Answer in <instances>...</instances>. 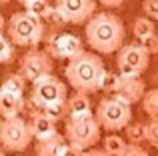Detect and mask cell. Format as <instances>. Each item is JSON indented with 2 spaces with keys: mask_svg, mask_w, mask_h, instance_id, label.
<instances>
[{
  "mask_svg": "<svg viewBox=\"0 0 158 156\" xmlns=\"http://www.w3.org/2000/svg\"><path fill=\"white\" fill-rule=\"evenodd\" d=\"M86 42L96 54H112L124 46L126 28L112 12H96L86 22Z\"/></svg>",
  "mask_w": 158,
  "mask_h": 156,
  "instance_id": "1",
  "label": "cell"
},
{
  "mask_svg": "<svg viewBox=\"0 0 158 156\" xmlns=\"http://www.w3.org/2000/svg\"><path fill=\"white\" fill-rule=\"evenodd\" d=\"M106 74V66L102 62L100 54L96 52H82L74 60H70L64 68V76L68 84L76 92L92 94L100 90L102 78Z\"/></svg>",
  "mask_w": 158,
  "mask_h": 156,
  "instance_id": "2",
  "label": "cell"
},
{
  "mask_svg": "<svg viewBox=\"0 0 158 156\" xmlns=\"http://www.w3.org/2000/svg\"><path fill=\"white\" fill-rule=\"evenodd\" d=\"M6 36L12 40L14 46L36 48L44 40V36H46V22L28 14L26 10L14 12L8 18Z\"/></svg>",
  "mask_w": 158,
  "mask_h": 156,
  "instance_id": "3",
  "label": "cell"
},
{
  "mask_svg": "<svg viewBox=\"0 0 158 156\" xmlns=\"http://www.w3.org/2000/svg\"><path fill=\"white\" fill-rule=\"evenodd\" d=\"M66 142L80 150H92V146L100 140V124L96 116L86 118H68L64 126Z\"/></svg>",
  "mask_w": 158,
  "mask_h": 156,
  "instance_id": "4",
  "label": "cell"
},
{
  "mask_svg": "<svg viewBox=\"0 0 158 156\" xmlns=\"http://www.w3.org/2000/svg\"><path fill=\"white\" fill-rule=\"evenodd\" d=\"M44 50L50 54V58L58 60H74L80 56L84 50V42L78 38L76 34H68V32H60L58 28H46V36H44Z\"/></svg>",
  "mask_w": 158,
  "mask_h": 156,
  "instance_id": "5",
  "label": "cell"
},
{
  "mask_svg": "<svg viewBox=\"0 0 158 156\" xmlns=\"http://www.w3.org/2000/svg\"><path fill=\"white\" fill-rule=\"evenodd\" d=\"M94 116L100 128L108 132H118V130H126V126L132 122V108L116 98H102L96 106Z\"/></svg>",
  "mask_w": 158,
  "mask_h": 156,
  "instance_id": "6",
  "label": "cell"
},
{
  "mask_svg": "<svg viewBox=\"0 0 158 156\" xmlns=\"http://www.w3.org/2000/svg\"><path fill=\"white\" fill-rule=\"evenodd\" d=\"M68 100V88L58 76L48 74L32 84L30 92V104L34 112H40L44 106L56 104V102H66Z\"/></svg>",
  "mask_w": 158,
  "mask_h": 156,
  "instance_id": "7",
  "label": "cell"
},
{
  "mask_svg": "<svg viewBox=\"0 0 158 156\" xmlns=\"http://www.w3.org/2000/svg\"><path fill=\"white\" fill-rule=\"evenodd\" d=\"M34 140L30 124L22 116L2 120L0 126V148L4 152H24Z\"/></svg>",
  "mask_w": 158,
  "mask_h": 156,
  "instance_id": "8",
  "label": "cell"
},
{
  "mask_svg": "<svg viewBox=\"0 0 158 156\" xmlns=\"http://www.w3.org/2000/svg\"><path fill=\"white\" fill-rule=\"evenodd\" d=\"M150 64V54L138 42L124 44L116 56V66L120 76H142Z\"/></svg>",
  "mask_w": 158,
  "mask_h": 156,
  "instance_id": "9",
  "label": "cell"
},
{
  "mask_svg": "<svg viewBox=\"0 0 158 156\" xmlns=\"http://www.w3.org/2000/svg\"><path fill=\"white\" fill-rule=\"evenodd\" d=\"M54 70V60L50 58L46 50H40V48H30L28 52H24L22 58H20V74L26 78V82L34 84L36 80L52 74Z\"/></svg>",
  "mask_w": 158,
  "mask_h": 156,
  "instance_id": "10",
  "label": "cell"
},
{
  "mask_svg": "<svg viewBox=\"0 0 158 156\" xmlns=\"http://www.w3.org/2000/svg\"><path fill=\"white\" fill-rule=\"evenodd\" d=\"M54 8L66 24H84L96 14V0H54Z\"/></svg>",
  "mask_w": 158,
  "mask_h": 156,
  "instance_id": "11",
  "label": "cell"
},
{
  "mask_svg": "<svg viewBox=\"0 0 158 156\" xmlns=\"http://www.w3.org/2000/svg\"><path fill=\"white\" fill-rule=\"evenodd\" d=\"M144 94H146V84H144L142 76H120L118 88H116L114 96L110 98H116L122 104L132 106L136 102H142Z\"/></svg>",
  "mask_w": 158,
  "mask_h": 156,
  "instance_id": "12",
  "label": "cell"
},
{
  "mask_svg": "<svg viewBox=\"0 0 158 156\" xmlns=\"http://www.w3.org/2000/svg\"><path fill=\"white\" fill-rule=\"evenodd\" d=\"M26 100L24 96H16V94H8L0 90V118L2 120H10V118H18L22 114Z\"/></svg>",
  "mask_w": 158,
  "mask_h": 156,
  "instance_id": "13",
  "label": "cell"
},
{
  "mask_svg": "<svg viewBox=\"0 0 158 156\" xmlns=\"http://www.w3.org/2000/svg\"><path fill=\"white\" fill-rule=\"evenodd\" d=\"M30 130H32V136H34V140L38 142V140H46V138H50L54 136V134H58V130H56V122L50 120L48 116H44L42 112H38V114H32V118H30Z\"/></svg>",
  "mask_w": 158,
  "mask_h": 156,
  "instance_id": "14",
  "label": "cell"
},
{
  "mask_svg": "<svg viewBox=\"0 0 158 156\" xmlns=\"http://www.w3.org/2000/svg\"><path fill=\"white\" fill-rule=\"evenodd\" d=\"M68 106V118H86V116H94L92 112V102H90L88 94L82 92H74L72 96L66 100ZM66 118V120H68Z\"/></svg>",
  "mask_w": 158,
  "mask_h": 156,
  "instance_id": "15",
  "label": "cell"
},
{
  "mask_svg": "<svg viewBox=\"0 0 158 156\" xmlns=\"http://www.w3.org/2000/svg\"><path fill=\"white\" fill-rule=\"evenodd\" d=\"M66 146V136L62 134H54V136L46 138V140L36 142L34 152L36 156H60V150Z\"/></svg>",
  "mask_w": 158,
  "mask_h": 156,
  "instance_id": "16",
  "label": "cell"
},
{
  "mask_svg": "<svg viewBox=\"0 0 158 156\" xmlns=\"http://www.w3.org/2000/svg\"><path fill=\"white\" fill-rule=\"evenodd\" d=\"M0 90L8 94H16V96H24V90H26V78H24L20 72H12V74L4 76L2 84H0Z\"/></svg>",
  "mask_w": 158,
  "mask_h": 156,
  "instance_id": "17",
  "label": "cell"
},
{
  "mask_svg": "<svg viewBox=\"0 0 158 156\" xmlns=\"http://www.w3.org/2000/svg\"><path fill=\"white\" fill-rule=\"evenodd\" d=\"M104 152L108 156H124V152L128 150V142L118 134H108L104 138Z\"/></svg>",
  "mask_w": 158,
  "mask_h": 156,
  "instance_id": "18",
  "label": "cell"
},
{
  "mask_svg": "<svg viewBox=\"0 0 158 156\" xmlns=\"http://www.w3.org/2000/svg\"><path fill=\"white\" fill-rule=\"evenodd\" d=\"M156 28H154V20L146 18V16H138V18H134V22H132V34L140 40L148 38L150 34H154Z\"/></svg>",
  "mask_w": 158,
  "mask_h": 156,
  "instance_id": "19",
  "label": "cell"
},
{
  "mask_svg": "<svg viewBox=\"0 0 158 156\" xmlns=\"http://www.w3.org/2000/svg\"><path fill=\"white\" fill-rule=\"evenodd\" d=\"M24 10H26L28 14H32V16H36V18L46 22V20L50 18L52 10H54V4H50V0H32Z\"/></svg>",
  "mask_w": 158,
  "mask_h": 156,
  "instance_id": "20",
  "label": "cell"
},
{
  "mask_svg": "<svg viewBox=\"0 0 158 156\" xmlns=\"http://www.w3.org/2000/svg\"><path fill=\"white\" fill-rule=\"evenodd\" d=\"M126 140L132 146H140V142L146 140V124H142V122H130L126 126Z\"/></svg>",
  "mask_w": 158,
  "mask_h": 156,
  "instance_id": "21",
  "label": "cell"
},
{
  "mask_svg": "<svg viewBox=\"0 0 158 156\" xmlns=\"http://www.w3.org/2000/svg\"><path fill=\"white\" fill-rule=\"evenodd\" d=\"M142 108L150 116V120H158V88L146 90L142 98Z\"/></svg>",
  "mask_w": 158,
  "mask_h": 156,
  "instance_id": "22",
  "label": "cell"
},
{
  "mask_svg": "<svg viewBox=\"0 0 158 156\" xmlns=\"http://www.w3.org/2000/svg\"><path fill=\"white\" fill-rule=\"evenodd\" d=\"M40 112H42L44 116H48L50 120H54V122H60V120H66V118H68V106H66V102H56V104L44 106Z\"/></svg>",
  "mask_w": 158,
  "mask_h": 156,
  "instance_id": "23",
  "label": "cell"
},
{
  "mask_svg": "<svg viewBox=\"0 0 158 156\" xmlns=\"http://www.w3.org/2000/svg\"><path fill=\"white\" fill-rule=\"evenodd\" d=\"M16 58V50L12 40L6 34H0V62L2 64H10Z\"/></svg>",
  "mask_w": 158,
  "mask_h": 156,
  "instance_id": "24",
  "label": "cell"
},
{
  "mask_svg": "<svg viewBox=\"0 0 158 156\" xmlns=\"http://www.w3.org/2000/svg\"><path fill=\"white\" fill-rule=\"evenodd\" d=\"M118 82H120V74L106 70L104 78H102V84H100V90H102V92H106L108 98H110V96H114L116 88H118Z\"/></svg>",
  "mask_w": 158,
  "mask_h": 156,
  "instance_id": "25",
  "label": "cell"
},
{
  "mask_svg": "<svg viewBox=\"0 0 158 156\" xmlns=\"http://www.w3.org/2000/svg\"><path fill=\"white\" fill-rule=\"evenodd\" d=\"M146 142L158 148V120H150L146 124Z\"/></svg>",
  "mask_w": 158,
  "mask_h": 156,
  "instance_id": "26",
  "label": "cell"
},
{
  "mask_svg": "<svg viewBox=\"0 0 158 156\" xmlns=\"http://www.w3.org/2000/svg\"><path fill=\"white\" fill-rule=\"evenodd\" d=\"M138 44H140V46H142L150 56H152V54H158V34H156V32H154V34H150L148 38L140 40Z\"/></svg>",
  "mask_w": 158,
  "mask_h": 156,
  "instance_id": "27",
  "label": "cell"
},
{
  "mask_svg": "<svg viewBox=\"0 0 158 156\" xmlns=\"http://www.w3.org/2000/svg\"><path fill=\"white\" fill-rule=\"evenodd\" d=\"M144 16L150 20H158V0H144L142 2Z\"/></svg>",
  "mask_w": 158,
  "mask_h": 156,
  "instance_id": "28",
  "label": "cell"
},
{
  "mask_svg": "<svg viewBox=\"0 0 158 156\" xmlns=\"http://www.w3.org/2000/svg\"><path fill=\"white\" fill-rule=\"evenodd\" d=\"M60 156H84V150H80V148H76V146L66 142V146L60 150Z\"/></svg>",
  "mask_w": 158,
  "mask_h": 156,
  "instance_id": "29",
  "label": "cell"
},
{
  "mask_svg": "<svg viewBox=\"0 0 158 156\" xmlns=\"http://www.w3.org/2000/svg\"><path fill=\"white\" fill-rule=\"evenodd\" d=\"M124 156H148V152L142 148V146H132V144H128V150L124 152Z\"/></svg>",
  "mask_w": 158,
  "mask_h": 156,
  "instance_id": "30",
  "label": "cell"
},
{
  "mask_svg": "<svg viewBox=\"0 0 158 156\" xmlns=\"http://www.w3.org/2000/svg\"><path fill=\"white\" fill-rule=\"evenodd\" d=\"M98 2H100L102 6H106V8H118V6H122L126 0H98Z\"/></svg>",
  "mask_w": 158,
  "mask_h": 156,
  "instance_id": "31",
  "label": "cell"
},
{
  "mask_svg": "<svg viewBox=\"0 0 158 156\" xmlns=\"http://www.w3.org/2000/svg\"><path fill=\"white\" fill-rule=\"evenodd\" d=\"M84 156H108L104 150H98V148H92V150H86Z\"/></svg>",
  "mask_w": 158,
  "mask_h": 156,
  "instance_id": "32",
  "label": "cell"
},
{
  "mask_svg": "<svg viewBox=\"0 0 158 156\" xmlns=\"http://www.w3.org/2000/svg\"><path fill=\"white\" fill-rule=\"evenodd\" d=\"M6 20H4V16H2V12H0V34H4V28H6Z\"/></svg>",
  "mask_w": 158,
  "mask_h": 156,
  "instance_id": "33",
  "label": "cell"
},
{
  "mask_svg": "<svg viewBox=\"0 0 158 156\" xmlns=\"http://www.w3.org/2000/svg\"><path fill=\"white\" fill-rule=\"evenodd\" d=\"M16 2H18V4H22V6H24V8H26V6H28V4H30V2H32V0H16Z\"/></svg>",
  "mask_w": 158,
  "mask_h": 156,
  "instance_id": "34",
  "label": "cell"
},
{
  "mask_svg": "<svg viewBox=\"0 0 158 156\" xmlns=\"http://www.w3.org/2000/svg\"><path fill=\"white\" fill-rule=\"evenodd\" d=\"M0 156H6V152H4V150H2V148H0Z\"/></svg>",
  "mask_w": 158,
  "mask_h": 156,
  "instance_id": "35",
  "label": "cell"
},
{
  "mask_svg": "<svg viewBox=\"0 0 158 156\" xmlns=\"http://www.w3.org/2000/svg\"><path fill=\"white\" fill-rule=\"evenodd\" d=\"M6 2H10V0H0V4H6Z\"/></svg>",
  "mask_w": 158,
  "mask_h": 156,
  "instance_id": "36",
  "label": "cell"
},
{
  "mask_svg": "<svg viewBox=\"0 0 158 156\" xmlns=\"http://www.w3.org/2000/svg\"><path fill=\"white\" fill-rule=\"evenodd\" d=\"M0 126H2V118H0Z\"/></svg>",
  "mask_w": 158,
  "mask_h": 156,
  "instance_id": "37",
  "label": "cell"
}]
</instances>
